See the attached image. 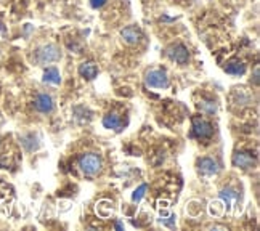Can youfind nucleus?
Masks as SVG:
<instances>
[{"instance_id":"nucleus-2","label":"nucleus","mask_w":260,"mask_h":231,"mask_svg":"<svg viewBox=\"0 0 260 231\" xmlns=\"http://www.w3.org/2000/svg\"><path fill=\"white\" fill-rule=\"evenodd\" d=\"M79 167H81V170L85 175L93 177L102 170V159H100L98 154H93V153L84 154L79 159Z\"/></svg>"},{"instance_id":"nucleus-3","label":"nucleus","mask_w":260,"mask_h":231,"mask_svg":"<svg viewBox=\"0 0 260 231\" xmlns=\"http://www.w3.org/2000/svg\"><path fill=\"white\" fill-rule=\"evenodd\" d=\"M193 137L199 138V140H206V138H211L214 134V127L211 125V122H207L206 119L203 117H193Z\"/></svg>"},{"instance_id":"nucleus-15","label":"nucleus","mask_w":260,"mask_h":231,"mask_svg":"<svg viewBox=\"0 0 260 231\" xmlns=\"http://www.w3.org/2000/svg\"><path fill=\"white\" fill-rule=\"evenodd\" d=\"M220 197H222L223 203L230 207V204H232L235 199H238V193L235 191L233 188H226V189H222V193H220Z\"/></svg>"},{"instance_id":"nucleus-9","label":"nucleus","mask_w":260,"mask_h":231,"mask_svg":"<svg viewBox=\"0 0 260 231\" xmlns=\"http://www.w3.org/2000/svg\"><path fill=\"white\" fill-rule=\"evenodd\" d=\"M121 37L125 40L127 44H137L142 39V31L135 26H127L125 29L121 31Z\"/></svg>"},{"instance_id":"nucleus-11","label":"nucleus","mask_w":260,"mask_h":231,"mask_svg":"<svg viewBox=\"0 0 260 231\" xmlns=\"http://www.w3.org/2000/svg\"><path fill=\"white\" fill-rule=\"evenodd\" d=\"M225 71L232 76H243L246 73V64L243 61H239V59H232V61L226 63Z\"/></svg>"},{"instance_id":"nucleus-13","label":"nucleus","mask_w":260,"mask_h":231,"mask_svg":"<svg viewBox=\"0 0 260 231\" xmlns=\"http://www.w3.org/2000/svg\"><path fill=\"white\" fill-rule=\"evenodd\" d=\"M198 109L201 113H206V114H215L217 113V105L214 100H209V98H201L199 102L196 103Z\"/></svg>"},{"instance_id":"nucleus-6","label":"nucleus","mask_w":260,"mask_h":231,"mask_svg":"<svg viewBox=\"0 0 260 231\" xmlns=\"http://www.w3.org/2000/svg\"><path fill=\"white\" fill-rule=\"evenodd\" d=\"M169 56H171V59H174L175 63L185 64V63H188V59H189V52H188V48L185 45L177 44V45H174L171 50H169Z\"/></svg>"},{"instance_id":"nucleus-18","label":"nucleus","mask_w":260,"mask_h":231,"mask_svg":"<svg viewBox=\"0 0 260 231\" xmlns=\"http://www.w3.org/2000/svg\"><path fill=\"white\" fill-rule=\"evenodd\" d=\"M254 82L255 85L258 84V66H255V71H254Z\"/></svg>"},{"instance_id":"nucleus-14","label":"nucleus","mask_w":260,"mask_h":231,"mask_svg":"<svg viewBox=\"0 0 260 231\" xmlns=\"http://www.w3.org/2000/svg\"><path fill=\"white\" fill-rule=\"evenodd\" d=\"M44 82L55 84V85H58L59 82H61V76H59L56 68H48V69H45V73H44Z\"/></svg>"},{"instance_id":"nucleus-4","label":"nucleus","mask_w":260,"mask_h":231,"mask_svg":"<svg viewBox=\"0 0 260 231\" xmlns=\"http://www.w3.org/2000/svg\"><path fill=\"white\" fill-rule=\"evenodd\" d=\"M145 82L148 87H153V88H167L169 87V77H167L166 71H161V69H153V71H149L146 74Z\"/></svg>"},{"instance_id":"nucleus-7","label":"nucleus","mask_w":260,"mask_h":231,"mask_svg":"<svg viewBox=\"0 0 260 231\" xmlns=\"http://www.w3.org/2000/svg\"><path fill=\"white\" fill-rule=\"evenodd\" d=\"M198 169H199V172L204 174V175H215L220 167L217 164V160L211 159V157H203V159H199L198 160Z\"/></svg>"},{"instance_id":"nucleus-16","label":"nucleus","mask_w":260,"mask_h":231,"mask_svg":"<svg viewBox=\"0 0 260 231\" xmlns=\"http://www.w3.org/2000/svg\"><path fill=\"white\" fill-rule=\"evenodd\" d=\"M146 189H148V186H146L145 183H143V185H140V186H138V189H135V193L132 194V201H134V203H138V201L145 196Z\"/></svg>"},{"instance_id":"nucleus-12","label":"nucleus","mask_w":260,"mask_h":231,"mask_svg":"<svg viewBox=\"0 0 260 231\" xmlns=\"http://www.w3.org/2000/svg\"><path fill=\"white\" fill-rule=\"evenodd\" d=\"M103 125H105V128H109V130H121V127H122V119H121V116H119V114L111 113V114L105 116Z\"/></svg>"},{"instance_id":"nucleus-5","label":"nucleus","mask_w":260,"mask_h":231,"mask_svg":"<svg viewBox=\"0 0 260 231\" xmlns=\"http://www.w3.org/2000/svg\"><path fill=\"white\" fill-rule=\"evenodd\" d=\"M34 108L37 109L39 113L42 114H48L53 111L55 103H53V98L47 95V93H39L34 100Z\"/></svg>"},{"instance_id":"nucleus-1","label":"nucleus","mask_w":260,"mask_h":231,"mask_svg":"<svg viewBox=\"0 0 260 231\" xmlns=\"http://www.w3.org/2000/svg\"><path fill=\"white\" fill-rule=\"evenodd\" d=\"M59 58H61V52H59V48L55 44H47L36 50V61L41 64L58 61Z\"/></svg>"},{"instance_id":"nucleus-10","label":"nucleus","mask_w":260,"mask_h":231,"mask_svg":"<svg viewBox=\"0 0 260 231\" xmlns=\"http://www.w3.org/2000/svg\"><path fill=\"white\" fill-rule=\"evenodd\" d=\"M79 74H81L82 77H85V79H88V80H92L98 74V66L93 61L82 63L81 66H79Z\"/></svg>"},{"instance_id":"nucleus-17","label":"nucleus","mask_w":260,"mask_h":231,"mask_svg":"<svg viewBox=\"0 0 260 231\" xmlns=\"http://www.w3.org/2000/svg\"><path fill=\"white\" fill-rule=\"evenodd\" d=\"M106 4V0H90V5L93 8H102Z\"/></svg>"},{"instance_id":"nucleus-8","label":"nucleus","mask_w":260,"mask_h":231,"mask_svg":"<svg viewBox=\"0 0 260 231\" xmlns=\"http://www.w3.org/2000/svg\"><path fill=\"white\" fill-rule=\"evenodd\" d=\"M233 166L238 169H251L255 166V157H252L249 153H236L233 154Z\"/></svg>"}]
</instances>
